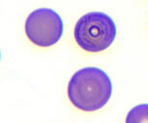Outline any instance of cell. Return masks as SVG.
I'll list each match as a JSON object with an SVG mask.
<instances>
[{
	"mask_svg": "<svg viewBox=\"0 0 148 123\" xmlns=\"http://www.w3.org/2000/svg\"><path fill=\"white\" fill-rule=\"evenodd\" d=\"M112 84L109 75L98 67L88 66L72 75L67 86V96L77 109L95 112L110 100Z\"/></svg>",
	"mask_w": 148,
	"mask_h": 123,
	"instance_id": "1",
	"label": "cell"
},
{
	"mask_svg": "<svg viewBox=\"0 0 148 123\" xmlns=\"http://www.w3.org/2000/svg\"><path fill=\"white\" fill-rule=\"evenodd\" d=\"M116 37V26L110 16L90 12L82 16L74 28V38L83 50L91 53L104 51Z\"/></svg>",
	"mask_w": 148,
	"mask_h": 123,
	"instance_id": "2",
	"label": "cell"
},
{
	"mask_svg": "<svg viewBox=\"0 0 148 123\" xmlns=\"http://www.w3.org/2000/svg\"><path fill=\"white\" fill-rule=\"evenodd\" d=\"M63 32V19L52 9H37L26 18V36L31 42L40 47H49L56 44L61 40Z\"/></svg>",
	"mask_w": 148,
	"mask_h": 123,
	"instance_id": "3",
	"label": "cell"
},
{
	"mask_svg": "<svg viewBox=\"0 0 148 123\" xmlns=\"http://www.w3.org/2000/svg\"><path fill=\"white\" fill-rule=\"evenodd\" d=\"M126 123L148 122V104H140L134 107L127 115Z\"/></svg>",
	"mask_w": 148,
	"mask_h": 123,
	"instance_id": "4",
	"label": "cell"
}]
</instances>
